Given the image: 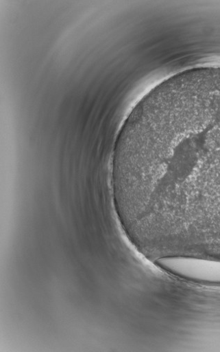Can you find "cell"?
I'll return each mask as SVG.
<instances>
[{
  "label": "cell",
  "instance_id": "cell-1",
  "mask_svg": "<svg viewBox=\"0 0 220 352\" xmlns=\"http://www.w3.org/2000/svg\"><path fill=\"white\" fill-rule=\"evenodd\" d=\"M117 179L151 223L220 226V67L175 75L139 102Z\"/></svg>",
  "mask_w": 220,
  "mask_h": 352
}]
</instances>
